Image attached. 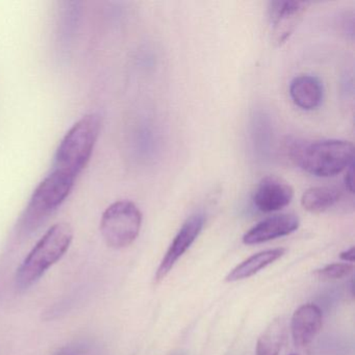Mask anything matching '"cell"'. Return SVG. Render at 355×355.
Returning a JSON list of instances; mask_svg holds the SVG:
<instances>
[{"label":"cell","instance_id":"cell-1","mask_svg":"<svg viewBox=\"0 0 355 355\" xmlns=\"http://www.w3.org/2000/svg\"><path fill=\"white\" fill-rule=\"evenodd\" d=\"M291 161L317 178H332L346 170L354 159V147L349 141L330 140L304 143L293 141L286 146Z\"/></svg>","mask_w":355,"mask_h":355},{"label":"cell","instance_id":"cell-2","mask_svg":"<svg viewBox=\"0 0 355 355\" xmlns=\"http://www.w3.org/2000/svg\"><path fill=\"white\" fill-rule=\"evenodd\" d=\"M73 236V228L67 222H59L51 226L18 268L16 288L22 292L36 284L49 268L65 255Z\"/></svg>","mask_w":355,"mask_h":355},{"label":"cell","instance_id":"cell-3","mask_svg":"<svg viewBox=\"0 0 355 355\" xmlns=\"http://www.w3.org/2000/svg\"><path fill=\"white\" fill-rule=\"evenodd\" d=\"M101 125L97 113L87 114L76 122L58 147L53 170L76 180L92 157Z\"/></svg>","mask_w":355,"mask_h":355},{"label":"cell","instance_id":"cell-4","mask_svg":"<svg viewBox=\"0 0 355 355\" xmlns=\"http://www.w3.org/2000/svg\"><path fill=\"white\" fill-rule=\"evenodd\" d=\"M142 221V213L132 201H116L101 216V236L111 248H125L138 238Z\"/></svg>","mask_w":355,"mask_h":355},{"label":"cell","instance_id":"cell-5","mask_svg":"<svg viewBox=\"0 0 355 355\" xmlns=\"http://www.w3.org/2000/svg\"><path fill=\"white\" fill-rule=\"evenodd\" d=\"M74 178L53 170L37 187L28 203L26 218L34 221L55 211L67 199L76 184Z\"/></svg>","mask_w":355,"mask_h":355},{"label":"cell","instance_id":"cell-6","mask_svg":"<svg viewBox=\"0 0 355 355\" xmlns=\"http://www.w3.org/2000/svg\"><path fill=\"white\" fill-rule=\"evenodd\" d=\"M311 3L280 0L271 1L268 8L272 38L277 45H282L290 39L306 13Z\"/></svg>","mask_w":355,"mask_h":355},{"label":"cell","instance_id":"cell-7","mask_svg":"<svg viewBox=\"0 0 355 355\" xmlns=\"http://www.w3.org/2000/svg\"><path fill=\"white\" fill-rule=\"evenodd\" d=\"M205 222V215L197 213L189 217L182 224L157 268L155 277V282H162L169 274L178 259L189 250L193 243L198 238L199 234L202 232Z\"/></svg>","mask_w":355,"mask_h":355},{"label":"cell","instance_id":"cell-8","mask_svg":"<svg viewBox=\"0 0 355 355\" xmlns=\"http://www.w3.org/2000/svg\"><path fill=\"white\" fill-rule=\"evenodd\" d=\"M294 198V189L277 176H266L253 193L254 207L261 213H274L290 205Z\"/></svg>","mask_w":355,"mask_h":355},{"label":"cell","instance_id":"cell-9","mask_svg":"<svg viewBox=\"0 0 355 355\" xmlns=\"http://www.w3.org/2000/svg\"><path fill=\"white\" fill-rule=\"evenodd\" d=\"M299 218L293 214H280L261 220L243 236V243L257 245L288 236L298 230Z\"/></svg>","mask_w":355,"mask_h":355},{"label":"cell","instance_id":"cell-10","mask_svg":"<svg viewBox=\"0 0 355 355\" xmlns=\"http://www.w3.org/2000/svg\"><path fill=\"white\" fill-rule=\"evenodd\" d=\"M290 328L295 346L298 348L309 346L321 330V309L313 303L301 305L291 319Z\"/></svg>","mask_w":355,"mask_h":355},{"label":"cell","instance_id":"cell-11","mask_svg":"<svg viewBox=\"0 0 355 355\" xmlns=\"http://www.w3.org/2000/svg\"><path fill=\"white\" fill-rule=\"evenodd\" d=\"M290 96L293 103L301 110L313 111L323 101V85L315 76H297L291 83Z\"/></svg>","mask_w":355,"mask_h":355},{"label":"cell","instance_id":"cell-12","mask_svg":"<svg viewBox=\"0 0 355 355\" xmlns=\"http://www.w3.org/2000/svg\"><path fill=\"white\" fill-rule=\"evenodd\" d=\"M284 253H286L284 248L268 249V250L255 253L234 267L226 276L225 282H236L239 280L247 279L284 257Z\"/></svg>","mask_w":355,"mask_h":355},{"label":"cell","instance_id":"cell-13","mask_svg":"<svg viewBox=\"0 0 355 355\" xmlns=\"http://www.w3.org/2000/svg\"><path fill=\"white\" fill-rule=\"evenodd\" d=\"M342 199V193L330 187H313L301 197V205L311 214H321L336 207Z\"/></svg>","mask_w":355,"mask_h":355},{"label":"cell","instance_id":"cell-14","mask_svg":"<svg viewBox=\"0 0 355 355\" xmlns=\"http://www.w3.org/2000/svg\"><path fill=\"white\" fill-rule=\"evenodd\" d=\"M286 322L284 317L274 319L259 336L255 348L257 355H279L286 340Z\"/></svg>","mask_w":355,"mask_h":355},{"label":"cell","instance_id":"cell-15","mask_svg":"<svg viewBox=\"0 0 355 355\" xmlns=\"http://www.w3.org/2000/svg\"><path fill=\"white\" fill-rule=\"evenodd\" d=\"M354 267L352 263H334L325 266L315 272V277L321 280H338L348 277L352 274Z\"/></svg>","mask_w":355,"mask_h":355},{"label":"cell","instance_id":"cell-16","mask_svg":"<svg viewBox=\"0 0 355 355\" xmlns=\"http://www.w3.org/2000/svg\"><path fill=\"white\" fill-rule=\"evenodd\" d=\"M257 121H259V124L261 126L257 128L254 124V128L261 134L254 132V144L257 146L261 147V151L263 153V151H266L268 143H269L270 130L269 126H268L269 124L267 123V119L263 118V116H259V118H257Z\"/></svg>","mask_w":355,"mask_h":355},{"label":"cell","instance_id":"cell-17","mask_svg":"<svg viewBox=\"0 0 355 355\" xmlns=\"http://www.w3.org/2000/svg\"><path fill=\"white\" fill-rule=\"evenodd\" d=\"M88 351L86 343H74L59 349L53 355H85Z\"/></svg>","mask_w":355,"mask_h":355},{"label":"cell","instance_id":"cell-18","mask_svg":"<svg viewBox=\"0 0 355 355\" xmlns=\"http://www.w3.org/2000/svg\"><path fill=\"white\" fill-rule=\"evenodd\" d=\"M353 166H354V163L351 164L348 168L346 169V174H345L344 182L345 187H346L347 192L350 193V194H353Z\"/></svg>","mask_w":355,"mask_h":355},{"label":"cell","instance_id":"cell-19","mask_svg":"<svg viewBox=\"0 0 355 355\" xmlns=\"http://www.w3.org/2000/svg\"><path fill=\"white\" fill-rule=\"evenodd\" d=\"M340 259L348 263H354V247H351V248L347 249V250L340 252Z\"/></svg>","mask_w":355,"mask_h":355},{"label":"cell","instance_id":"cell-20","mask_svg":"<svg viewBox=\"0 0 355 355\" xmlns=\"http://www.w3.org/2000/svg\"><path fill=\"white\" fill-rule=\"evenodd\" d=\"M290 355H297V354H290Z\"/></svg>","mask_w":355,"mask_h":355},{"label":"cell","instance_id":"cell-21","mask_svg":"<svg viewBox=\"0 0 355 355\" xmlns=\"http://www.w3.org/2000/svg\"><path fill=\"white\" fill-rule=\"evenodd\" d=\"M178 355H180V354H178Z\"/></svg>","mask_w":355,"mask_h":355}]
</instances>
